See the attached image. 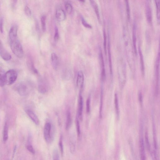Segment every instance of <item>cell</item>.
Masks as SVG:
<instances>
[{"label": "cell", "mask_w": 160, "mask_h": 160, "mask_svg": "<svg viewBox=\"0 0 160 160\" xmlns=\"http://www.w3.org/2000/svg\"><path fill=\"white\" fill-rule=\"evenodd\" d=\"M139 53L140 58V62L141 66H142V70L143 74H144V66L143 60V56L142 51L140 48H139Z\"/></svg>", "instance_id": "obj_20"}, {"label": "cell", "mask_w": 160, "mask_h": 160, "mask_svg": "<svg viewBox=\"0 0 160 160\" xmlns=\"http://www.w3.org/2000/svg\"><path fill=\"white\" fill-rule=\"evenodd\" d=\"M42 24V29L43 32H44L46 29V17L44 16H42L41 19Z\"/></svg>", "instance_id": "obj_25"}, {"label": "cell", "mask_w": 160, "mask_h": 160, "mask_svg": "<svg viewBox=\"0 0 160 160\" xmlns=\"http://www.w3.org/2000/svg\"><path fill=\"white\" fill-rule=\"evenodd\" d=\"M62 137L61 136L59 142V146L61 154L63 155L64 154V147L62 142Z\"/></svg>", "instance_id": "obj_27"}, {"label": "cell", "mask_w": 160, "mask_h": 160, "mask_svg": "<svg viewBox=\"0 0 160 160\" xmlns=\"http://www.w3.org/2000/svg\"><path fill=\"white\" fill-rule=\"evenodd\" d=\"M126 11L127 12V17L129 20L130 18V8H129V1H126Z\"/></svg>", "instance_id": "obj_30"}, {"label": "cell", "mask_w": 160, "mask_h": 160, "mask_svg": "<svg viewBox=\"0 0 160 160\" xmlns=\"http://www.w3.org/2000/svg\"><path fill=\"white\" fill-rule=\"evenodd\" d=\"M115 103L116 106L117 114V115L119 114V108L118 102V98L116 94H115Z\"/></svg>", "instance_id": "obj_28"}, {"label": "cell", "mask_w": 160, "mask_h": 160, "mask_svg": "<svg viewBox=\"0 0 160 160\" xmlns=\"http://www.w3.org/2000/svg\"><path fill=\"white\" fill-rule=\"evenodd\" d=\"M108 55H109V64L110 70V73H111V74H112V62H111V53H110V45L109 44H109H108Z\"/></svg>", "instance_id": "obj_21"}, {"label": "cell", "mask_w": 160, "mask_h": 160, "mask_svg": "<svg viewBox=\"0 0 160 160\" xmlns=\"http://www.w3.org/2000/svg\"><path fill=\"white\" fill-rule=\"evenodd\" d=\"M59 35L58 30L57 28L56 27L55 29V33L54 37V40L55 41H57L59 39Z\"/></svg>", "instance_id": "obj_35"}, {"label": "cell", "mask_w": 160, "mask_h": 160, "mask_svg": "<svg viewBox=\"0 0 160 160\" xmlns=\"http://www.w3.org/2000/svg\"><path fill=\"white\" fill-rule=\"evenodd\" d=\"M81 93H80L79 100L78 108V118L81 120L83 119V100L81 95Z\"/></svg>", "instance_id": "obj_8"}, {"label": "cell", "mask_w": 160, "mask_h": 160, "mask_svg": "<svg viewBox=\"0 0 160 160\" xmlns=\"http://www.w3.org/2000/svg\"><path fill=\"white\" fill-rule=\"evenodd\" d=\"M51 125L49 122H47L44 125V135L45 140L46 142L49 143L53 140L51 135Z\"/></svg>", "instance_id": "obj_4"}, {"label": "cell", "mask_w": 160, "mask_h": 160, "mask_svg": "<svg viewBox=\"0 0 160 160\" xmlns=\"http://www.w3.org/2000/svg\"><path fill=\"white\" fill-rule=\"evenodd\" d=\"M65 8L68 14H70L71 13L73 10V7L71 4L68 3H66L65 4Z\"/></svg>", "instance_id": "obj_24"}, {"label": "cell", "mask_w": 160, "mask_h": 160, "mask_svg": "<svg viewBox=\"0 0 160 160\" xmlns=\"http://www.w3.org/2000/svg\"><path fill=\"white\" fill-rule=\"evenodd\" d=\"M139 101L140 102H142V95L141 93H139Z\"/></svg>", "instance_id": "obj_41"}, {"label": "cell", "mask_w": 160, "mask_h": 160, "mask_svg": "<svg viewBox=\"0 0 160 160\" xmlns=\"http://www.w3.org/2000/svg\"><path fill=\"white\" fill-rule=\"evenodd\" d=\"M84 82V76L83 72L81 71H79L77 74V87L79 89L80 93H81L82 91Z\"/></svg>", "instance_id": "obj_6"}, {"label": "cell", "mask_w": 160, "mask_h": 160, "mask_svg": "<svg viewBox=\"0 0 160 160\" xmlns=\"http://www.w3.org/2000/svg\"><path fill=\"white\" fill-rule=\"evenodd\" d=\"M104 46L105 51V53L106 55L107 51H106V34L105 31L104 32Z\"/></svg>", "instance_id": "obj_38"}, {"label": "cell", "mask_w": 160, "mask_h": 160, "mask_svg": "<svg viewBox=\"0 0 160 160\" xmlns=\"http://www.w3.org/2000/svg\"><path fill=\"white\" fill-rule=\"evenodd\" d=\"M70 151L72 154H73L75 151V142L72 139L70 140Z\"/></svg>", "instance_id": "obj_23"}, {"label": "cell", "mask_w": 160, "mask_h": 160, "mask_svg": "<svg viewBox=\"0 0 160 160\" xmlns=\"http://www.w3.org/2000/svg\"><path fill=\"white\" fill-rule=\"evenodd\" d=\"M72 123V119L70 110L68 109L66 113V130H69L71 127Z\"/></svg>", "instance_id": "obj_12"}, {"label": "cell", "mask_w": 160, "mask_h": 160, "mask_svg": "<svg viewBox=\"0 0 160 160\" xmlns=\"http://www.w3.org/2000/svg\"><path fill=\"white\" fill-rule=\"evenodd\" d=\"M8 138V125L7 122L5 123L3 130V142H6Z\"/></svg>", "instance_id": "obj_17"}, {"label": "cell", "mask_w": 160, "mask_h": 160, "mask_svg": "<svg viewBox=\"0 0 160 160\" xmlns=\"http://www.w3.org/2000/svg\"><path fill=\"white\" fill-rule=\"evenodd\" d=\"M25 112L30 118L32 121L33 122L37 125L40 124V120L39 118L37 115L31 110L29 109L26 110Z\"/></svg>", "instance_id": "obj_9"}, {"label": "cell", "mask_w": 160, "mask_h": 160, "mask_svg": "<svg viewBox=\"0 0 160 160\" xmlns=\"http://www.w3.org/2000/svg\"><path fill=\"white\" fill-rule=\"evenodd\" d=\"M81 21L83 25L86 28H91L92 27L90 25L87 23V22L85 20L83 17L81 18Z\"/></svg>", "instance_id": "obj_33"}, {"label": "cell", "mask_w": 160, "mask_h": 160, "mask_svg": "<svg viewBox=\"0 0 160 160\" xmlns=\"http://www.w3.org/2000/svg\"><path fill=\"white\" fill-rule=\"evenodd\" d=\"M133 45H134L135 54L136 55H137V51L136 45V29L135 26V25H134V27H133Z\"/></svg>", "instance_id": "obj_19"}, {"label": "cell", "mask_w": 160, "mask_h": 160, "mask_svg": "<svg viewBox=\"0 0 160 160\" xmlns=\"http://www.w3.org/2000/svg\"><path fill=\"white\" fill-rule=\"evenodd\" d=\"M52 157L53 160H59V152L57 148H55L53 151Z\"/></svg>", "instance_id": "obj_22"}, {"label": "cell", "mask_w": 160, "mask_h": 160, "mask_svg": "<svg viewBox=\"0 0 160 160\" xmlns=\"http://www.w3.org/2000/svg\"><path fill=\"white\" fill-rule=\"evenodd\" d=\"M18 27L14 25L11 27L9 31V36L10 41L17 39Z\"/></svg>", "instance_id": "obj_10"}, {"label": "cell", "mask_w": 160, "mask_h": 160, "mask_svg": "<svg viewBox=\"0 0 160 160\" xmlns=\"http://www.w3.org/2000/svg\"><path fill=\"white\" fill-rule=\"evenodd\" d=\"M140 150L141 160H146L145 154L144 142L143 139H140Z\"/></svg>", "instance_id": "obj_15"}, {"label": "cell", "mask_w": 160, "mask_h": 160, "mask_svg": "<svg viewBox=\"0 0 160 160\" xmlns=\"http://www.w3.org/2000/svg\"><path fill=\"white\" fill-rule=\"evenodd\" d=\"M0 56L4 60L6 61H9L12 58L11 55L3 46L1 40H0Z\"/></svg>", "instance_id": "obj_7"}, {"label": "cell", "mask_w": 160, "mask_h": 160, "mask_svg": "<svg viewBox=\"0 0 160 160\" xmlns=\"http://www.w3.org/2000/svg\"><path fill=\"white\" fill-rule=\"evenodd\" d=\"M81 1V2H85L84 1Z\"/></svg>", "instance_id": "obj_42"}, {"label": "cell", "mask_w": 160, "mask_h": 160, "mask_svg": "<svg viewBox=\"0 0 160 160\" xmlns=\"http://www.w3.org/2000/svg\"><path fill=\"white\" fill-rule=\"evenodd\" d=\"M1 2H0V8H1Z\"/></svg>", "instance_id": "obj_43"}, {"label": "cell", "mask_w": 160, "mask_h": 160, "mask_svg": "<svg viewBox=\"0 0 160 160\" xmlns=\"http://www.w3.org/2000/svg\"><path fill=\"white\" fill-rule=\"evenodd\" d=\"M0 32L1 33H3V19L2 17L0 18Z\"/></svg>", "instance_id": "obj_36"}, {"label": "cell", "mask_w": 160, "mask_h": 160, "mask_svg": "<svg viewBox=\"0 0 160 160\" xmlns=\"http://www.w3.org/2000/svg\"><path fill=\"white\" fill-rule=\"evenodd\" d=\"M17 2V1H12V5L13 8H14L15 6H16V4Z\"/></svg>", "instance_id": "obj_40"}, {"label": "cell", "mask_w": 160, "mask_h": 160, "mask_svg": "<svg viewBox=\"0 0 160 160\" xmlns=\"http://www.w3.org/2000/svg\"><path fill=\"white\" fill-rule=\"evenodd\" d=\"M106 78V74L105 67L102 68L101 72V78L102 81H104Z\"/></svg>", "instance_id": "obj_37"}, {"label": "cell", "mask_w": 160, "mask_h": 160, "mask_svg": "<svg viewBox=\"0 0 160 160\" xmlns=\"http://www.w3.org/2000/svg\"><path fill=\"white\" fill-rule=\"evenodd\" d=\"M51 60L52 66L54 69H57L59 65V59L55 53H53L51 55Z\"/></svg>", "instance_id": "obj_13"}, {"label": "cell", "mask_w": 160, "mask_h": 160, "mask_svg": "<svg viewBox=\"0 0 160 160\" xmlns=\"http://www.w3.org/2000/svg\"><path fill=\"white\" fill-rule=\"evenodd\" d=\"M146 14L147 21L150 24L152 21V14L150 6L148 3H147L146 5Z\"/></svg>", "instance_id": "obj_16"}, {"label": "cell", "mask_w": 160, "mask_h": 160, "mask_svg": "<svg viewBox=\"0 0 160 160\" xmlns=\"http://www.w3.org/2000/svg\"><path fill=\"white\" fill-rule=\"evenodd\" d=\"M32 87L31 84L29 82L23 81L18 84L17 89L21 96H25L29 93L32 90Z\"/></svg>", "instance_id": "obj_2"}, {"label": "cell", "mask_w": 160, "mask_h": 160, "mask_svg": "<svg viewBox=\"0 0 160 160\" xmlns=\"http://www.w3.org/2000/svg\"><path fill=\"white\" fill-rule=\"evenodd\" d=\"M6 72L3 68L0 67V86L3 87L6 84L5 81Z\"/></svg>", "instance_id": "obj_14"}, {"label": "cell", "mask_w": 160, "mask_h": 160, "mask_svg": "<svg viewBox=\"0 0 160 160\" xmlns=\"http://www.w3.org/2000/svg\"><path fill=\"white\" fill-rule=\"evenodd\" d=\"M90 98H88L86 103V110L87 113H89L90 111Z\"/></svg>", "instance_id": "obj_29"}, {"label": "cell", "mask_w": 160, "mask_h": 160, "mask_svg": "<svg viewBox=\"0 0 160 160\" xmlns=\"http://www.w3.org/2000/svg\"><path fill=\"white\" fill-rule=\"evenodd\" d=\"M146 143L147 144V145L148 149H149L150 148V144L149 143V141L148 140V136L147 132H146Z\"/></svg>", "instance_id": "obj_39"}, {"label": "cell", "mask_w": 160, "mask_h": 160, "mask_svg": "<svg viewBox=\"0 0 160 160\" xmlns=\"http://www.w3.org/2000/svg\"><path fill=\"white\" fill-rule=\"evenodd\" d=\"M76 126H77L78 136L79 137L81 135V131L79 122L78 117L77 118V120H76Z\"/></svg>", "instance_id": "obj_26"}, {"label": "cell", "mask_w": 160, "mask_h": 160, "mask_svg": "<svg viewBox=\"0 0 160 160\" xmlns=\"http://www.w3.org/2000/svg\"><path fill=\"white\" fill-rule=\"evenodd\" d=\"M160 1L158 0V1H156V5H157V17L158 18V19H159V12H160Z\"/></svg>", "instance_id": "obj_34"}, {"label": "cell", "mask_w": 160, "mask_h": 160, "mask_svg": "<svg viewBox=\"0 0 160 160\" xmlns=\"http://www.w3.org/2000/svg\"><path fill=\"white\" fill-rule=\"evenodd\" d=\"M27 149L30 152V153L33 154H34L35 153V151L34 150L33 147L31 145L29 144L26 146Z\"/></svg>", "instance_id": "obj_32"}, {"label": "cell", "mask_w": 160, "mask_h": 160, "mask_svg": "<svg viewBox=\"0 0 160 160\" xmlns=\"http://www.w3.org/2000/svg\"><path fill=\"white\" fill-rule=\"evenodd\" d=\"M56 17L59 21L62 22L65 20L66 15L64 11L62 9L57 10L56 13Z\"/></svg>", "instance_id": "obj_11"}, {"label": "cell", "mask_w": 160, "mask_h": 160, "mask_svg": "<svg viewBox=\"0 0 160 160\" xmlns=\"http://www.w3.org/2000/svg\"><path fill=\"white\" fill-rule=\"evenodd\" d=\"M25 11L26 14L28 16H30L31 15V11L28 6H26L25 8Z\"/></svg>", "instance_id": "obj_31"}, {"label": "cell", "mask_w": 160, "mask_h": 160, "mask_svg": "<svg viewBox=\"0 0 160 160\" xmlns=\"http://www.w3.org/2000/svg\"><path fill=\"white\" fill-rule=\"evenodd\" d=\"M18 77L17 72L14 70H10L6 72L5 84L8 85L13 84L17 80Z\"/></svg>", "instance_id": "obj_3"}, {"label": "cell", "mask_w": 160, "mask_h": 160, "mask_svg": "<svg viewBox=\"0 0 160 160\" xmlns=\"http://www.w3.org/2000/svg\"><path fill=\"white\" fill-rule=\"evenodd\" d=\"M38 89L39 92L41 94L46 93L48 90V86L46 81L43 79H40L39 81Z\"/></svg>", "instance_id": "obj_5"}, {"label": "cell", "mask_w": 160, "mask_h": 160, "mask_svg": "<svg viewBox=\"0 0 160 160\" xmlns=\"http://www.w3.org/2000/svg\"><path fill=\"white\" fill-rule=\"evenodd\" d=\"M10 46L11 50L15 55L18 58L23 57L24 55L23 49L20 42L18 39L10 41Z\"/></svg>", "instance_id": "obj_1"}, {"label": "cell", "mask_w": 160, "mask_h": 160, "mask_svg": "<svg viewBox=\"0 0 160 160\" xmlns=\"http://www.w3.org/2000/svg\"><path fill=\"white\" fill-rule=\"evenodd\" d=\"M90 2L91 5H92L94 7L95 12L96 13L98 20H100V16L99 12L98 7L97 4L96 2H95V1H90Z\"/></svg>", "instance_id": "obj_18"}]
</instances>
